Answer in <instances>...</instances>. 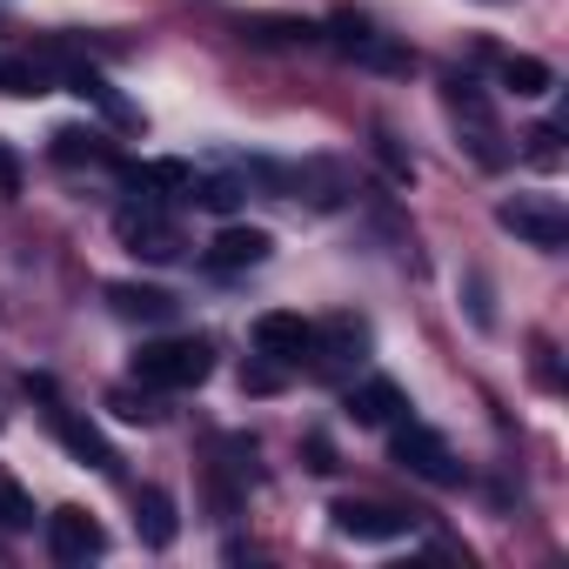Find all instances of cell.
Here are the masks:
<instances>
[{
    "label": "cell",
    "instance_id": "cell-9",
    "mask_svg": "<svg viewBox=\"0 0 569 569\" xmlns=\"http://www.w3.org/2000/svg\"><path fill=\"white\" fill-rule=\"evenodd\" d=\"M268 228H221L214 241H208V261L214 268H254V261H268Z\"/></svg>",
    "mask_w": 569,
    "mask_h": 569
},
{
    "label": "cell",
    "instance_id": "cell-19",
    "mask_svg": "<svg viewBox=\"0 0 569 569\" xmlns=\"http://www.w3.org/2000/svg\"><path fill=\"white\" fill-rule=\"evenodd\" d=\"M241 389H254V396H274V389H281V376H274V369H241Z\"/></svg>",
    "mask_w": 569,
    "mask_h": 569
},
{
    "label": "cell",
    "instance_id": "cell-16",
    "mask_svg": "<svg viewBox=\"0 0 569 569\" xmlns=\"http://www.w3.org/2000/svg\"><path fill=\"white\" fill-rule=\"evenodd\" d=\"M28 522H34V502L14 482H0V529H28Z\"/></svg>",
    "mask_w": 569,
    "mask_h": 569
},
{
    "label": "cell",
    "instance_id": "cell-11",
    "mask_svg": "<svg viewBox=\"0 0 569 569\" xmlns=\"http://www.w3.org/2000/svg\"><path fill=\"white\" fill-rule=\"evenodd\" d=\"M54 436L88 462V469H114V449H108V436L94 429V422H81V416H68V409H54Z\"/></svg>",
    "mask_w": 569,
    "mask_h": 569
},
{
    "label": "cell",
    "instance_id": "cell-8",
    "mask_svg": "<svg viewBox=\"0 0 569 569\" xmlns=\"http://www.w3.org/2000/svg\"><path fill=\"white\" fill-rule=\"evenodd\" d=\"M329 516H336V529L356 536V542H396V536L409 529V516H396V509H382V502H356V496H342Z\"/></svg>",
    "mask_w": 569,
    "mask_h": 569
},
{
    "label": "cell",
    "instance_id": "cell-12",
    "mask_svg": "<svg viewBox=\"0 0 569 569\" xmlns=\"http://www.w3.org/2000/svg\"><path fill=\"white\" fill-rule=\"evenodd\" d=\"M108 302H114L128 322H168V316H174V296H161V289H141V281H114V289H108Z\"/></svg>",
    "mask_w": 569,
    "mask_h": 569
},
{
    "label": "cell",
    "instance_id": "cell-10",
    "mask_svg": "<svg viewBox=\"0 0 569 569\" xmlns=\"http://www.w3.org/2000/svg\"><path fill=\"white\" fill-rule=\"evenodd\" d=\"M134 529H141V542L148 549H168L174 542V496L168 489H134Z\"/></svg>",
    "mask_w": 569,
    "mask_h": 569
},
{
    "label": "cell",
    "instance_id": "cell-17",
    "mask_svg": "<svg viewBox=\"0 0 569 569\" xmlns=\"http://www.w3.org/2000/svg\"><path fill=\"white\" fill-rule=\"evenodd\" d=\"M0 88L8 94H41V68L34 61H0Z\"/></svg>",
    "mask_w": 569,
    "mask_h": 569
},
{
    "label": "cell",
    "instance_id": "cell-7",
    "mask_svg": "<svg viewBox=\"0 0 569 569\" xmlns=\"http://www.w3.org/2000/svg\"><path fill=\"white\" fill-rule=\"evenodd\" d=\"M254 349L268 356V362H302V356H316V329L302 322V316H261L254 322Z\"/></svg>",
    "mask_w": 569,
    "mask_h": 569
},
{
    "label": "cell",
    "instance_id": "cell-6",
    "mask_svg": "<svg viewBox=\"0 0 569 569\" xmlns=\"http://www.w3.org/2000/svg\"><path fill=\"white\" fill-rule=\"evenodd\" d=\"M449 114L469 128V148H476V161H489V168H502V134H496V121H489V101L476 94V81H449Z\"/></svg>",
    "mask_w": 569,
    "mask_h": 569
},
{
    "label": "cell",
    "instance_id": "cell-4",
    "mask_svg": "<svg viewBox=\"0 0 569 569\" xmlns=\"http://www.w3.org/2000/svg\"><path fill=\"white\" fill-rule=\"evenodd\" d=\"M114 234H121L134 254H148V261H174V254H181L174 221H168L161 208H148V201H141V208H121V214H114Z\"/></svg>",
    "mask_w": 569,
    "mask_h": 569
},
{
    "label": "cell",
    "instance_id": "cell-13",
    "mask_svg": "<svg viewBox=\"0 0 569 569\" xmlns=\"http://www.w3.org/2000/svg\"><path fill=\"white\" fill-rule=\"evenodd\" d=\"M549 61H536V54H502V88L509 94H522V101H536V94H549Z\"/></svg>",
    "mask_w": 569,
    "mask_h": 569
},
{
    "label": "cell",
    "instance_id": "cell-14",
    "mask_svg": "<svg viewBox=\"0 0 569 569\" xmlns=\"http://www.w3.org/2000/svg\"><path fill=\"white\" fill-rule=\"evenodd\" d=\"M396 409H402V389H396V382H362V389L349 396V416H356V422H389Z\"/></svg>",
    "mask_w": 569,
    "mask_h": 569
},
{
    "label": "cell",
    "instance_id": "cell-18",
    "mask_svg": "<svg viewBox=\"0 0 569 569\" xmlns=\"http://www.w3.org/2000/svg\"><path fill=\"white\" fill-rule=\"evenodd\" d=\"M469 316H476V329L496 322V316H489V281H482V274H469Z\"/></svg>",
    "mask_w": 569,
    "mask_h": 569
},
{
    "label": "cell",
    "instance_id": "cell-2",
    "mask_svg": "<svg viewBox=\"0 0 569 569\" xmlns=\"http://www.w3.org/2000/svg\"><path fill=\"white\" fill-rule=\"evenodd\" d=\"M496 221H502L516 241H529V248H562V241H569V214H562L549 194H516V201L496 208Z\"/></svg>",
    "mask_w": 569,
    "mask_h": 569
},
{
    "label": "cell",
    "instance_id": "cell-5",
    "mask_svg": "<svg viewBox=\"0 0 569 569\" xmlns=\"http://www.w3.org/2000/svg\"><path fill=\"white\" fill-rule=\"evenodd\" d=\"M48 549H54V562H94L108 549V536L88 509H54L48 516Z\"/></svg>",
    "mask_w": 569,
    "mask_h": 569
},
{
    "label": "cell",
    "instance_id": "cell-15",
    "mask_svg": "<svg viewBox=\"0 0 569 569\" xmlns=\"http://www.w3.org/2000/svg\"><path fill=\"white\" fill-rule=\"evenodd\" d=\"M54 154H61V161H108V148H101V134H81V128H68V134H54Z\"/></svg>",
    "mask_w": 569,
    "mask_h": 569
},
{
    "label": "cell",
    "instance_id": "cell-1",
    "mask_svg": "<svg viewBox=\"0 0 569 569\" xmlns=\"http://www.w3.org/2000/svg\"><path fill=\"white\" fill-rule=\"evenodd\" d=\"M208 369H214V356H208V342H148L141 356H134V376H141V389H194V382H208Z\"/></svg>",
    "mask_w": 569,
    "mask_h": 569
},
{
    "label": "cell",
    "instance_id": "cell-20",
    "mask_svg": "<svg viewBox=\"0 0 569 569\" xmlns=\"http://www.w3.org/2000/svg\"><path fill=\"white\" fill-rule=\"evenodd\" d=\"M302 449H309V469H316V476H329V469H336V449H329L322 436H309Z\"/></svg>",
    "mask_w": 569,
    "mask_h": 569
},
{
    "label": "cell",
    "instance_id": "cell-22",
    "mask_svg": "<svg viewBox=\"0 0 569 569\" xmlns=\"http://www.w3.org/2000/svg\"><path fill=\"white\" fill-rule=\"evenodd\" d=\"M489 8H509V0H489Z\"/></svg>",
    "mask_w": 569,
    "mask_h": 569
},
{
    "label": "cell",
    "instance_id": "cell-21",
    "mask_svg": "<svg viewBox=\"0 0 569 569\" xmlns=\"http://www.w3.org/2000/svg\"><path fill=\"white\" fill-rule=\"evenodd\" d=\"M14 188H21V161L0 148V194H14Z\"/></svg>",
    "mask_w": 569,
    "mask_h": 569
},
{
    "label": "cell",
    "instance_id": "cell-3",
    "mask_svg": "<svg viewBox=\"0 0 569 569\" xmlns=\"http://www.w3.org/2000/svg\"><path fill=\"white\" fill-rule=\"evenodd\" d=\"M396 462H402V469H416V476H422V482H436V489H449V482L462 476V469H456V456H449V442H442L429 422H402V429H396Z\"/></svg>",
    "mask_w": 569,
    "mask_h": 569
}]
</instances>
